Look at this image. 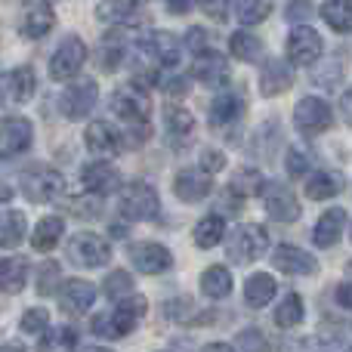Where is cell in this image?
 Wrapping results in <instances>:
<instances>
[{
    "label": "cell",
    "mask_w": 352,
    "mask_h": 352,
    "mask_svg": "<svg viewBox=\"0 0 352 352\" xmlns=\"http://www.w3.org/2000/svg\"><path fill=\"white\" fill-rule=\"evenodd\" d=\"M337 303L343 306V309H349L352 312V281H343V285H337Z\"/></svg>",
    "instance_id": "db71d44e"
},
{
    "label": "cell",
    "mask_w": 352,
    "mask_h": 352,
    "mask_svg": "<svg viewBox=\"0 0 352 352\" xmlns=\"http://www.w3.org/2000/svg\"><path fill=\"white\" fill-rule=\"evenodd\" d=\"M0 352H28L22 343H0Z\"/></svg>",
    "instance_id": "91938a15"
},
{
    "label": "cell",
    "mask_w": 352,
    "mask_h": 352,
    "mask_svg": "<svg viewBox=\"0 0 352 352\" xmlns=\"http://www.w3.org/2000/svg\"><path fill=\"white\" fill-rule=\"evenodd\" d=\"M164 130H167V136H170L173 142H188V136H192V130H195L192 111L182 109V105H167V111H164Z\"/></svg>",
    "instance_id": "836d02e7"
},
{
    "label": "cell",
    "mask_w": 352,
    "mask_h": 352,
    "mask_svg": "<svg viewBox=\"0 0 352 352\" xmlns=\"http://www.w3.org/2000/svg\"><path fill=\"white\" fill-rule=\"evenodd\" d=\"M96 19L105 25H133L140 19V3L136 0H102L96 6Z\"/></svg>",
    "instance_id": "4316f807"
},
{
    "label": "cell",
    "mask_w": 352,
    "mask_h": 352,
    "mask_svg": "<svg viewBox=\"0 0 352 352\" xmlns=\"http://www.w3.org/2000/svg\"><path fill=\"white\" fill-rule=\"evenodd\" d=\"M201 291L210 300H226L232 294V272L226 266H210L201 272Z\"/></svg>",
    "instance_id": "e575fe53"
},
{
    "label": "cell",
    "mask_w": 352,
    "mask_h": 352,
    "mask_svg": "<svg viewBox=\"0 0 352 352\" xmlns=\"http://www.w3.org/2000/svg\"><path fill=\"white\" fill-rule=\"evenodd\" d=\"M272 263L275 269H281L285 275H316L318 272V260L303 248H294V244H281L272 250Z\"/></svg>",
    "instance_id": "7402d4cb"
},
{
    "label": "cell",
    "mask_w": 352,
    "mask_h": 352,
    "mask_svg": "<svg viewBox=\"0 0 352 352\" xmlns=\"http://www.w3.org/2000/svg\"><path fill=\"white\" fill-rule=\"evenodd\" d=\"M96 102H99L96 80H90V78H87V80H74V84H68L65 90H62L59 111L68 118V121H84V118L96 109Z\"/></svg>",
    "instance_id": "30bf717a"
},
{
    "label": "cell",
    "mask_w": 352,
    "mask_h": 352,
    "mask_svg": "<svg viewBox=\"0 0 352 352\" xmlns=\"http://www.w3.org/2000/svg\"><path fill=\"white\" fill-rule=\"evenodd\" d=\"M235 349L238 352H272L269 349V340L260 328H244L241 334L235 337Z\"/></svg>",
    "instance_id": "f6af8a7d"
},
{
    "label": "cell",
    "mask_w": 352,
    "mask_h": 352,
    "mask_svg": "<svg viewBox=\"0 0 352 352\" xmlns=\"http://www.w3.org/2000/svg\"><path fill=\"white\" fill-rule=\"evenodd\" d=\"M186 50H192V53H201V50H207V34H204V28H188V34H186Z\"/></svg>",
    "instance_id": "f5cc1de1"
},
{
    "label": "cell",
    "mask_w": 352,
    "mask_h": 352,
    "mask_svg": "<svg viewBox=\"0 0 352 352\" xmlns=\"http://www.w3.org/2000/svg\"><path fill=\"white\" fill-rule=\"evenodd\" d=\"M62 285V266L53 260L41 263L37 266V294L41 297H50V294H56V287Z\"/></svg>",
    "instance_id": "b9f144b4"
},
{
    "label": "cell",
    "mask_w": 352,
    "mask_h": 352,
    "mask_svg": "<svg viewBox=\"0 0 352 352\" xmlns=\"http://www.w3.org/2000/svg\"><path fill=\"white\" fill-rule=\"evenodd\" d=\"M124 62V43L118 34H105L99 43V68L102 72H118Z\"/></svg>",
    "instance_id": "60d3db41"
},
{
    "label": "cell",
    "mask_w": 352,
    "mask_h": 352,
    "mask_svg": "<svg viewBox=\"0 0 352 352\" xmlns=\"http://www.w3.org/2000/svg\"><path fill=\"white\" fill-rule=\"evenodd\" d=\"M192 238H195V244H198L201 250L217 248V244H223V238H226V219L219 217V213H210V217L198 219Z\"/></svg>",
    "instance_id": "d6a6232c"
},
{
    "label": "cell",
    "mask_w": 352,
    "mask_h": 352,
    "mask_svg": "<svg viewBox=\"0 0 352 352\" xmlns=\"http://www.w3.org/2000/svg\"><path fill=\"white\" fill-rule=\"evenodd\" d=\"M334 124V111L324 99L318 96H303L297 105H294V127L303 136H318L324 130H331Z\"/></svg>",
    "instance_id": "8992f818"
},
{
    "label": "cell",
    "mask_w": 352,
    "mask_h": 352,
    "mask_svg": "<svg viewBox=\"0 0 352 352\" xmlns=\"http://www.w3.org/2000/svg\"><path fill=\"white\" fill-rule=\"evenodd\" d=\"M198 167L204 173H219L226 167V155L219 152V148H201V155H198Z\"/></svg>",
    "instance_id": "c3c4849f"
},
{
    "label": "cell",
    "mask_w": 352,
    "mask_h": 352,
    "mask_svg": "<svg viewBox=\"0 0 352 352\" xmlns=\"http://www.w3.org/2000/svg\"><path fill=\"white\" fill-rule=\"evenodd\" d=\"M65 254H68V263H74V266L99 269L111 260V244L105 241L102 235H96V232H78V235L68 241Z\"/></svg>",
    "instance_id": "5b68a950"
},
{
    "label": "cell",
    "mask_w": 352,
    "mask_h": 352,
    "mask_svg": "<svg viewBox=\"0 0 352 352\" xmlns=\"http://www.w3.org/2000/svg\"><path fill=\"white\" fill-rule=\"evenodd\" d=\"M322 19L328 22V28L337 31V34H349L352 31V0H324Z\"/></svg>",
    "instance_id": "d590c367"
},
{
    "label": "cell",
    "mask_w": 352,
    "mask_h": 352,
    "mask_svg": "<svg viewBox=\"0 0 352 352\" xmlns=\"http://www.w3.org/2000/svg\"><path fill=\"white\" fill-rule=\"evenodd\" d=\"M111 111L127 124L148 121L152 118V96L140 84H124L111 93Z\"/></svg>",
    "instance_id": "9c48e42d"
},
{
    "label": "cell",
    "mask_w": 352,
    "mask_h": 352,
    "mask_svg": "<svg viewBox=\"0 0 352 352\" xmlns=\"http://www.w3.org/2000/svg\"><path fill=\"white\" fill-rule=\"evenodd\" d=\"M84 146L90 148L93 155L105 158V155H118L121 152V130H115L109 121H93L84 133Z\"/></svg>",
    "instance_id": "cb8c5ba5"
},
{
    "label": "cell",
    "mask_w": 352,
    "mask_h": 352,
    "mask_svg": "<svg viewBox=\"0 0 352 352\" xmlns=\"http://www.w3.org/2000/svg\"><path fill=\"white\" fill-rule=\"evenodd\" d=\"M312 16H316V3H312V0H291V3L285 6V19L294 25H306Z\"/></svg>",
    "instance_id": "7dc6e473"
},
{
    "label": "cell",
    "mask_w": 352,
    "mask_h": 352,
    "mask_svg": "<svg viewBox=\"0 0 352 352\" xmlns=\"http://www.w3.org/2000/svg\"><path fill=\"white\" fill-rule=\"evenodd\" d=\"M25 232H28V223H25V213L19 210H0V248L12 250L22 244Z\"/></svg>",
    "instance_id": "1f68e13d"
},
{
    "label": "cell",
    "mask_w": 352,
    "mask_h": 352,
    "mask_svg": "<svg viewBox=\"0 0 352 352\" xmlns=\"http://www.w3.org/2000/svg\"><path fill=\"white\" fill-rule=\"evenodd\" d=\"M294 87V68L285 59H266L260 68V93L266 99L281 96Z\"/></svg>",
    "instance_id": "ffe728a7"
},
{
    "label": "cell",
    "mask_w": 352,
    "mask_h": 352,
    "mask_svg": "<svg viewBox=\"0 0 352 352\" xmlns=\"http://www.w3.org/2000/svg\"><path fill=\"white\" fill-rule=\"evenodd\" d=\"M244 96L241 93H235V90H223V93H217L213 96V102H210V127H217V130H223V127H232V124H238L244 118Z\"/></svg>",
    "instance_id": "44dd1931"
},
{
    "label": "cell",
    "mask_w": 352,
    "mask_h": 352,
    "mask_svg": "<svg viewBox=\"0 0 352 352\" xmlns=\"http://www.w3.org/2000/svg\"><path fill=\"white\" fill-rule=\"evenodd\" d=\"M167 90H170L173 96H182V93H188V80L186 78H173L170 84H167Z\"/></svg>",
    "instance_id": "6f0895ef"
},
{
    "label": "cell",
    "mask_w": 352,
    "mask_h": 352,
    "mask_svg": "<svg viewBox=\"0 0 352 352\" xmlns=\"http://www.w3.org/2000/svg\"><path fill=\"white\" fill-rule=\"evenodd\" d=\"M201 352H238L235 346H229V343H207Z\"/></svg>",
    "instance_id": "680465c9"
},
{
    "label": "cell",
    "mask_w": 352,
    "mask_h": 352,
    "mask_svg": "<svg viewBox=\"0 0 352 352\" xmlns=\"http://www.w3.org/2000/svg\"><path fill=\"white\" fill-rule=\"evenodd\" d=\"M263 204H266V213L278 223H294L300 217V201L285 182H266L263 186Z\"/></svg>",
    "instance_id": "2e32d148"
},
{
    "label": "cell",
    "mask_w": 352,
    "mask_h": 352,
    "mask_svg": "<svg viewBox=\"0 0 352 352\" xmlns=\"http://www.w3.org/2000/svg\"><path fill=\"white\" fill-rule=\"evenodd\" d=\"M87 62V43L78 34H68L65 41L56 47V53L50 56V78L53 80H72L80 74Z\"/></svg>",
    "instance_id": "52a82bcc"
},
{
    "label": "cell",
    "mask_w": 352,
    "mask_h": 352,
    "mask_svg": "<svg viewBox=\"0 0 352 352\" xmlns=\"http://www.w3.org/2000/svg\"><path fill=\"white\" fill-rule=\"evenodd\" d=\"M31 140H34V127H31L28 118H19V115L0 118V161L28 152Z\"/></svg>",
    "instance_id": "7c38bea8"
},
{
    "label": "cell",
    "mask_w": 352,
    "mask_h": 352,
    "mask_svg": "<svg viewBox=\"0 0 352 352\" xmlns=\"http://www.w3.org/2000/svg\"><path fill=\"white\" fill-rule=\"evenodd\" d=\"M62 235H65V219L62 217H43L41 223L34 226L31 244H34V250H41V254H50V250L62 241Z\"/></svg>",
    "instance_id": "f546056e"
},
{
    "label": "cell",
    "mask_w": 352,
    "mask_h": 352,
    "mask_svg": "<svg viewBox=\"0 0 352 352\" xmlns=\"http://www.w3.org/2000/svg\"><path fill=\"white\" fill-rule=\"evenodd\" d=\"M343 229H346V210L343 207H331L318 217L316 229H312V241L316 248H334L343 238Z\"/></svg>",
    "instance_id": "d4e9b609"
},
{
    "label": "cell",
    "mask_w": 352,
    "mask_h": 352,
    "mask_svg": "<svg viewBox=\"0 0 352 352\" xmlns=\"http://www.w3.org/2000/svg\"><path fill=\"white\" fill-rule=\"evenodd\" d=\"M140 50L158 68H173L182 56V41L170 31H148V34L140 37Z\"/></svg>",
    "instance_id": "5bb4252c"
},
{
    "label": "cell",
    "mask_w": 352,
    "mask_h": 352,
    "mask_svg": "<svg viewBox=\"0 0 352 352\" xmlns=\"http://www.w3.org/2000/svg\"><path fill=\"white\" fill-rule=\"evenodd\" d=\"M340 115H343V121L352 127V87L343 90V96H340Z\"/></svg>",
    "instance_id": "11a10c76"
},
{
    "label": "cell",
    "mask_w": 352,
    "mask_h": 352,
    "mask_svg": "<svg viewBox=\"0 0 352 352\" xmlns=\"http://www.w3.org/2000/svg\"><path fill=\"white\" fill-rule=\"evenodd\" d=\"M343 192V176L334 170H316L306 173V198L312 201H328Z\"/></svg>",
    "instance_id": "83f0119b"
},
{
    "label": "cell",
    "mask_w": 352,
    "mask_h": 352,
    "mask_svg": "<svg viewBox=\"0 0 352 352\" xmlns=\"http://www.w3.org/2000/svg\"><path fill=\"white\" fill-rule=\"evenodd\" d=\"M80 182H84V192L105 198V195L121 188V170L115 164H109V161H90L80 170Z\"/></svg>",
    "instance_id": "d6986e66"
},
{
    "label": "cell",
    "mask_w": 352,
    "mask_h": 352,
    "mask_svg": "<svg viewBox=\"0 0 352 352\" xmlns=\"http://www.w3.org/2000/svg\"><path fill=\"white\" fill-rule=\"evenodd\" d=\"M28 281V260L25 256H3L0 260V291L19 294Z\"/></svg>",
    "instance_id": "f1b7e54d"
},
{
    "label": "cell",
    "mask_w": 352,
    "mask_h": 352,
    "mask_svg": "<svg viewBox=\"0 0 352 352\" xmlns=\"http://www.w3.org/2000/svg\"><path fill=\"white\" fill-rule=\"evenodd\" d=\"M229 50H232V56L241 62L263 59V41L256 34H250V31H235V34L229 37Z\"/></svg>",
    "instance_id": "74e56055"
},
{
    "label": "cell",
    "mask_w": 352,
    "mask_h": 352,
    "mask_svg": "<svg viewBox=\"0 0 352 352\" xmlns=\"http://www.w3.org/2000/svg\"><path fill=\"white\" fill-rule=\"evenodd\" d=\"M263 186H266V179H263L260 167H241V170H235V176L229 179V192L238 195V198L263 195Z\"/></svg>",
    "instance_id": "8d00e7d4"
},
{
    "label": "cell",
    "mask_w": 352,
    "mask_h": 352,
    "mask_svg": "<svg viewBox=\"0 0 352 352\" xmlns=\"http://www.w3.org/2000/svg\"><path fill=\"white\" fill-rule=\"evenodd\" d=\"M346 269H349V275H352V260H349V266H346Z\"/></svg>",
    "instance_id": "6125c7cd"
},
{
    "label": "cell",
    "mask_w": 352,
    "mask_h": 352,
    "mask_svg": "<svg viewBox=\"0 0 352 352\" xmlns=\"http://www.w3.org/2000/svg\"><path fill=\"white\" fill-rule=\"evenodd\" d=\"M287 173L291 176H306L309 173V158H306L303 152H297V148H291V152H287Z\"/></svg>",
    "instance_id": "816d5d0a"
},
{
    "label": "cell",
    "mask_w": 352,
    "mask_h": 352,
    "mask_svg": "<svg viewBox=\"0 0 352 352\" xmlns=\"http://www.w3.org/2000/svg\"><path fill=\"white\" fill-rule=\"evenodd\" d=\"M226 241V256L235 266H248V263L260 260L269 250V232L260 223H241L223 238Z\"/></svg>",
    "instance_id": "7a4b0ae2"
},
{
    "label": "cell",
    "mask_w": 352,
    "mask_h": 352,
    "mask_svg": "<svg viewBox=\"0 0 352 352\" xmlns=\"http://www.w3.org/2000/svg\"><path fill=\"white\" fill-rule=\"evenodd\" d=\"M275 294H278V285H275V278L269 272H254L244 281V303L254 306V309L269 306Z\"/></svg>",
    "instance_id": "484cf974"
},
{
    "label": "cell",
    "mask_w": 352,
    "mask_h": 352,
    "mask_svg": "<svg viewBox=\"0 0 352 352\" xmlns=\"http://www.w3.org/2000/svg\"><path fill=\"white\" fill-rule=\"evenodd\" d=\"M192 78L201 80L204 87H226L229 84V62H226L223 53L207 47V50H201V53H195Z\"/></svg>",
    "instance_id": "e0dca14e"
},
{
    "label": "cell",
    "mask_w": 352,
    "mask_h": 352,
    "mask_svg": "<svg viewBox=\"0 0 352 352\" xmlns=\"http://www.w3.org/2000/svg\"><path fill=\"white\" fill-rule=\"evenodd\" d=\"M19 328H22V334H28V337H41L43 331L50 328V312L41 309V306H34V309H25Z\"/></svg>",
    "instance_id": "ee69618b"
},
{
    "label": "cell",
    "mask_w": 352,
    "mask_h": 352,
    "mask_svg": "<svg viewBox=\"0 0 352 352\" xmlns=\"http://www.w3.org/2000/svg\"><path fill=\"white\" fill-rule=\"evenodd\" d=\"M173 192L186 204H198V201H204L213 192V176L204 173L201 167H182L173 176Z\"/></svg>",
    "instance_id": "ac0fdd59"
},
{
    "label": "cell",
    "mask_w": 352,
    "mask_h": 352,
    "mask_svg": "<svg viewBox=\"0 0 352 352\" xmlns=\"http://www.w3.org/2000/svg\"><path fill=\"white\" fill-rule=\"evenodd\" d=\"M198 6L204 10V16H210L213 22H226L232 10V0H198Z\"/></svg>",
    "instance_id": "f907efd6"
},
{
    "label": "cell",
    "mask_w": 352,
    "mask_h": 352,
    "mask_svg": "<svg viewBox=\"0 0 352 352\" xmlns=\"http://www.w3.org/2000/svg\"><path fill=\"white\" fill-rule=\"evenodd\" d=\"M146 309H148V300L142 294H136V291L127 294L124 300H118L115 312H102V316L93 318V334L109 337V340H121V337H127L142 322Z\"/></svg>",
    "instance_id": "6da1fadb"
},
{
    "label": "cell",
    "mask_w": 352,
    "mask_h": 352,
    "mask_svg": "<svg viewBox=\"0 0 352 352\" xmlns=\"http://www.w3.org/2000/svg\"><path fill=\"white\" fill-rule=\"evenodd\" d=\"M96 303V287L84 278H68L59 285V306L72 316H84Z\"/></svg>",
    "instance_id": "603a6c76"
},
{
    "label": "cell",
    "mask_w": 352,
    "mask_h": 352,
    "mask_svg": "<svg viewBox=\"0 0 352 352\" xmlns=\"http://www.w3.org/2000/svg\"><path fill=\"white\" fill-rule=\"evenodd\" d=\"M84 352H111V349H105V346H87Z\"/></svg>",
    "instance_id": "94428289"
},
{
    "label": "cell",
    "mask_w": 352,
    "mask_h": 352,
    "mask_svg": "<svg viewBox=\"0 0 352 352\" xmlns=\"http://www.w3.org/2000/svg\"><path fill=\"white\" fill-rule=\"evenodd\" d=\"M37 90V78L31 65H19L12 72L0 74V109H19Z\"/></svg>",
    "instance_id": "ba28073f"
},
{
    "label": "cell",
    "mask_w": 352,
    "mask_h": 352,
    "mask_svg": "<svg viewBox=\"0 0 352 352\" xmlns=\"http://www.w3.org/2000/svg\"><path fill=\"white\" fill-rule=\"evenodd\" d=\"M340 78H343L340 62H324V68L312 72V80H316L318 87H334V84H340Z\"/></svg>",
    "instance_id": "681fc988"
},
{
    "label": "cell",
    "mask_w": 352,
    "mask_h": 352,
    "mask_svg": "<svg viewBox=\"0 0 352 352\" xmlns=\"http://www.w3.org/2000/svg\"><path fill=\"white\" fill-rule=\"evenodd\" d=\"M303 300H300V294H285V300L278 303V309H275V324H278L281 331H291L297 328L300 322H303Z\"/></svg>",
    "instance_id": "f35d334b"
},
{
    "label": "cell",
    "mask_w": 352,
    "mask_h": 352,
    "mask_svg": "<svg viewBox=\"0 0 352 352\" xmlns=\"http://www.w3.org/2000/svg\"><path fill=\"white\" fill-rule=\"evenodd\" d=\"M68 207H72V213H74V217H80V219H96L99 210H102L99 195H90V192H84L80 198H74Z\"/></svg>",
    "instance_id": "bcb514c9"
},
{
    "label": "cell",
    "mask_w": 352,
    "mask_h": 352,
    "mask_svg": "<svg viewBox=\"0 0 352 352\" xmlns=\"http://www.w3.org/2000/svg\"><path fill=\"white\" fill-rule=\"evenodd\" d=\"M74 349H78V331L68 328V324L47 328L41 334V343H37V352H74Z\"/></svg>",
    "instance_id": "4dcf8cb0"
},
{
    "label": "cell",
    "mask_w": 352,
    "mask_h": 352,
    "mask_svg": "<svg viewBox=\"0 0 352 352\" xmlns=\"http://www.w3.org/2000/svg\"><path fill=\"white\" fill-rule=\"evenodd\" d=\"M118 192H121V213L130 219V223H152V219H158L161 198H158L152 182L133 179L124 188H118Z\"/></svg>",
    "instance_id": "3957f363"
},
{
    "label": "cell",
    "mask_w": 352,
    "mask_h": 352,
    "mask_svg": "<svg viewBox=\"0 0 352 352\" xmlns=\"http://www.w3.org/2000/svg\"><path fill=\"white\" fill-rule=\"evenodd\" d=\"M127 256L136 266V272H142V275H161L173 266V254L164 248V244H155V241L130 244Z\"/></svg>",
    "instance_id": "9a60e30c"
},
{
    "label": "cell",
    "mask_w": 352,
    "mask_h": 352,
    "mask_svg": "<svg viewBox=\"0 0 352 352\" xmlns=\"http://www.w3.org/2000/svg\"><path fill=\"white\" fill-rule=\"evenodd\" d=\"M56 25V12L47 0H25L22 10H19V31L28 41H41L53 31Z\"/></svg>",
    "instance_id": "4fadbf2b"
},
{
    "label": "cell",
    "mask_w": 352,
    "mask_h": 352,
    "mask_svg": "<svg viewBox=\"0 0 352 352\" xmlns=\"http://www.w3.org/2000/svg\"><path fill=\"white\" fill-rule=\"evenodd\" d=\"M195 0H164V6L173 12V16H186L188 10H192Z\"/></svg>",
    "instance_id": "9f6ffc18"
},
{
    "label": "cell",
    "mask_w": 352,
    "mask_h": 352,
    "mask_svg": "<svg viewBox=\"0 0 352 352\" xmlns=\"http://www.w3.org/2000/svg\"><path fill=\"white\" fill-rule=\"evenodd\" d=\"M127 294H133V278L124 269H111L105 275V297L109 300H124Z\"/></svg>",
    "instance_id": "7bdbcfd3"
},
{
    "label": "cell",
    "mask_w": 352,
    "mask_h": 352,
    "mask_svg": "<svg viewBox=\"0 0 352 352\" xmlns=\"http://www.w3.org/2000/svg\"><path fill=\"white\" fill-rule=\"evenodd\" d=\"M322 50H324V41L312 25H297L287 37V62L291 65H316L322 59Z\"/></svg>",
    "instance_id": "8fae6325"
},
{
    "label": "cell",
    "mask_w": 352,
    "mask_h": 352,
    "mask_svg": "<svg viewBox=\"0 0 352 352\" xmlns=\"http://www.w3.org/2000/svg\"><path fill=\"white\" fill-rule=\"evenodd\" d=\"M235 19L241 25H260L272 12V0H235Z\"/></svg>",
    "instance_id": "ab89813d"
},
{
    "label": "cell",
    "mask_w": 352,
    "mask_h": 352,
    "mask_svg": "<svg viewBox=\"0 0 352 352\" xmlns=\"http://www.w3.org/2000/svg\"><path fill=\"white\" fill-rule=\"evenodd\" d=\"M19 188H22V195L31 204H50V201H59L65 195V176H62V170H56V167L37 164L22 173Z\"/></svg>",
    "instance_id": "277c9868"
}]
</instances>
